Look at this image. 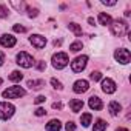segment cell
I'll list each match as a JSON object with an SVG mask.
<instances>
[{
  "label": "cell",
  "instance_id": "cell-4",
  "mask_svg": "<svg viewBox=\"0 0 131 131\" xmlns=\"http://www.w3.org/2000/svg\"><path fill=\"white\" fill-rule=\"evenodd\" d=\"M16 113V108L14 105L8 103V102H0V119L2 120H8L14 116Z\"/></svg>",
  "mask_w": 131,
  "mask_h": 131
},
{
  "label": "cell",
  "instance_id": "cell-7",
  "mask_svg": "<svg viewBox=\"0 0 131 131\" xmlns=\"http://www.w3.org/2000/svg\"><path fill=\"white\" fill-rule=\"evenodd\" d=\"M114 59H116L119 63L126 65V63H129V60H131V52H129L128 49H125V48H119V49H116V52H114Z\"/></svg>",
  "mask_w": 131,
  "mask_h": 131
},
{
  "label": "cell",
  "instance_id": "cell-19",
  "mask_svg": "<svg viewBox=\"0 0 131 131\" xmlns=\"http://www.w3.org/2000/svg\"><path fill=\"white\" fill-rule=\"evenodd\" d=\"M68 28H70V31H73L76 36H82V26H80V25H77V23H70Z\"/></svg>",
  "mask_w": 131,
  "mask_h": 131
},
{
  "label": "cell",
  "instance_id": "cell-13",
  "mask_svg": "<svg viewBox=\"0 0 131 131\" xmlns=\"http://www.w3.org/2000/svg\"><path fill=\"white\" fill-rule=\"evenodd\" d=\"M46 131H60L62 129V123H60V120H57V119H52V120H49L48 123H46Z\"/></svg>",
  "mask_w": 131,
  "mask_h": 131
},
{
  "label": "cell",
  "instance_id": "cell-2",
  "mask_svg": "<svg viewBox=\"0 0 131 131\" xmlns=\"http://www.w3.org/2000/svg\"><path fill=\"white\" fill-rule=\"evenodd\" d=\"M70 59H68V54L67 52H57L52 56V67L57 68V70H62L68 65Z\"/></svg>",
  "mask_w": 131,
  "mask_h": 131
},
{
  "label": "cell",
  "instance_id": "cell-16",
  "mask_svg": "<svg viewBox=\"0 0 131 131\" xmlns=\"http://www.w3.org/2000/svg\"><path fill=\"white\" fill-rule=\"evenodd\" d=\"M108 110H110V114H111V116H117V114L122 111V106H120L117 102H110Z\"/></svg>",
  "mask_w": 131,
  "mask_h": 131
},
{
  "label": "cell",
  "instance_id": "cell-35",
  "mask_svg": "<svg viewBox=\"0 0 131 131\" xmlns=\"http://www.w3.org/2000/svg\"><path fill=\"white\" fill-rule=\"evenodd\" d=\"M52 108H57V110H60V108H62V103H60V102H56V103H52Z\"/></svg>",
  "mask_w": 131,
  "mask_h": 131
},
{
  "label": "cell",
  "instance_id": "cell-23",
  "mask_svg": "<svg viewBox=\"0 0 131 131\" xmlns=\"http://www.w3.org/2000/svg\"><path fill=\"white\" fill-rule=\"evenodd\" d=\"M90 79H91L93 82H99V80L102 79V73H99V71H93V73L90 74Z\"/></svg>",
  "mask_w": 131,
  "mask_h": 131
},
{
  "label": "cell",
  "instance_id": "cell-11",
  "mask_svg": "<svg viewBox=\"0 0 131 131\" xmlns=\"http://www.w3.org/2000/svg\"><path fill=\"white\" fill-rule=\"evenodd\" d=\"M16 42H17L16 37L11 36V34H3L2 37H0V45L5 46V48H13L16 45Z\"/></svg>",
  "mask_w": 131,
  "mask_h": 131
},
{
  "label": "cell",
  "instance_id": "cell-29",
  "mask_svg": "<svg viewBox=\"0 0 131 131\" xmlns=\"http://www.w3.org/2000/svg\"><path fill=\"white\" fill-rule=\"evenodd\" d=\"M65 128H67V131H74V129H76V123L70 120L67 125H65Z\"/></svg>",
  "mask_w": 131,
  "mask_h": 131
},
{
  "label": "cell",
  "instance_id": "cell-8",
  "mask_svg": "<svg viewBox=\"0 0 131 131\" xmlns=\"http://www.w3.org/2000/svg\"><path fill=\"white\" fill-rule=\"evenodd\" d=\"M29 42H31L32 46L37 48V49H42V48H45V45H46V39H45L43 36H40V34H32V36L29 37Z\"/></svg>",
  "mask_w": 131,
  "mask_h": 131
},
{
  "label": "cell",
  "instance_id": "cell-36",
  "mask_svg": "<svg viewBox=\"0 0 131 131\" xmlns=\"http://www.w3.org/2000/svg\"><path fill=\"white\" fill-rule=\"evenodd\" d=\"M88 22H90L91 25H94V19H93V17H90V19H88Z\"/></svg>",
  "mask_w": 131,
  "mask_h": 131
},
{
  "label": "cell",
  "instance_id": "cell-38",
  "mask_svg": "<svg viewBox=\"0 0 131 131\" xmlns=\"http://www.w3.org/2000/svg\"><path fill=\"white\" fill-rule=\"evenodd\" d=\"M2 82H3V80H2V79H0V85H2Z\"/></svg>",
  "mask_w": 131,
  "mask_h": 131
},
{
  "label": "cell",
  "instance_id": "cell-20",
  "mask_svg": "<svg viewBox=\"0 0 131 131\" xmlns=\"http://www.w3.org/2000/svg\"><path fill=\"white\" fill-rule=\"evenodd\" d=\"M23 79V74L20 73V71H13L11 74H9V80L11 82H20Z\"/></svg>",
  "mask_w": 131,
  "mask_h": 131
},
{
  "label": "cell",
  "instance_id": "cell-6",
  "mask_svg": "<svg viewBox=\"0 0 131 131\" xmlns=\"http://www.w3.org/2000/svg\"><path fill=\"white\" fill-rule=\"evenodd\" d=\"M17 63L20 65V67H23V68H31L32 65H34V59L28 52L22 51V52L17 54Z\"/></svg>",
  "mask_w": 131,
  "mask_h": 131
},
{
  "label": "cell",
  "instance_id": "cell-3",
  "mask_svg": "<svg viewBox=\"0 0 131 131\" xmlns=\"http://www.w3.org/2000/svg\"><path fill=\"white\" fill-rule=\"evenodd\" d=\"M25 94H26V91H25L22 86H11V88L5 90V91L2 93V96H3L5 99H20V97H23Z\"/></svg>",
  "mask_w": 131,
  "mask_h": 131
},
{
  "label": "cell",
  "instance_id": "cell-32",
  "mask_svg": "<svg viewBox=\"0 0 131 131\" xmlns=\"http://www.w3.org/2000/svg\"><path fill=\"white\" fill-rule=\"evenodd\" d=\"M45 68H46V65H45V62H39V63H37V70H39V71H43Z\"/></svg>",
  "mask_w": 131,
  "mask_h": 131
},
{
  "label": "cell",
  "instance_id": "cell-30",
  "mask_svg": "<svg viewBox=\"0 0 131 131\" xmlns=\"http://www.w3.org/2000/svg\"><path fill=\"white\" fill-rule=\"evenodd\" d=\"M34 114H36V116H45V114H46V111H45L43 108H37V110L34 111Z\"/></svg>",
  "mask_w": 131,
  "mask_h": 131
},
{
  "label": "cell",
  "instance_id": "cell-21",
  "mask_svg": "<svg viewBox=\"0 0 131 131\" xmlns=\"http://www.w3.org/2000/svg\"><path fill=\"white\" fill-rule=\"evenodd\" d=\"M80 122H82V125L86 128V126H90V123H91V114L90 113H85V114H82V117H80Z\"/></svg>",
  "mask_w": 131,
  "mask_h": 131
},
{
  "label": "cell",
  "instance_id": "cell-22",
  "mask_svg": "<svg viewBox=\"0 0 131 131\" xmlns=\"http://www.w3.org/2000/svg\"><path fill=\"white\" fill-rule=\"evenodd\" d=\"M82 42H74V43H71L70 45V51H73V52H77V51H80L82 49Z\"/></svg>",
  "mask_w": 131,
  "mask_h": 131
},
{
  "label": "cell",
  "instance_id": "cell-9",
  "mask_svg": "<svg viewBox=\"0 0 131 131\" xmlns=\"http://www.w3.org/2000/svg\"><path fill=\"white\" fill-rule=\"evenodd\" d=\"M102 90H103V93H106V94H113V93H116V83H114V80L113 79H103L102 80Z\"/></svg>",
  "mask_w": 131,
  "mask_h": 131
},
{
  "label": "cell",
  "instance_id": "cell-18",
  "mask_svg": "<svg viewBox=\"0 0 131 131\" xmlns=\"http://www.w3.org/2000/svg\"><path fill=\"white\" fill-rule=\"evenodd\" d=\"M105 129H106V122H105V120H102V119L96 120L93 131H105Z\"/></svg>",
  "mask_w": 131,
  "mask_h": 131
},
{
  "label": "cell",
  "instance_id": "cell-24",
  "mask_svg": "<svg viewBox=\"0 0 131 131\" xmlns=\"http://www.w3.org/2000/svg\"><path fill=\"white\" fill-rule=\"evenodd\" d=\"M9 16V11H8V8L5 6V5H0V17L2 19H5V17H8Z\"/></svg>",
  "mask_w": 131,
  "mask_h": 131
},
{
  "label": "cell",
  "instance_id": "cell-25",
  "mask_svg": "<svg viewBox=\"0 0 131 131\" xmlns=\"http://www.w3.org/2000/svg\"><path fill=\"white\" fill-rule=\"evenodd\" d=\"M11 5H13V6H14L16 9H19V11H20V9H25V8H26V5H25L23 2H20V3H17V2H11Z\"/></svg>",
  "mask_w": 131,
  "mask_h": 131
},
{
  "label": "cell",
  "instance_id": "cell-14",
  "mask_svg": "<svg viewBox=\"0 0 131 131\" xmlns=\"http://www.w3.org/2000/svg\"><path fill=\"white\" fill-rule=\"evenodd\" d=\"M70 108H71L74 113H79V111H82V108H83V102L79 100V99H73V100H70Z\"/></svg>",
  "mask_w": 131,
  "mask_h": 131
},
{
  "label": "cell",
  "instance_id": "cell-17",
  "mask_svg": "<svg viewBox=\"0 0 131 131\" xmlns=\"http://www.w3.org/2000/svg\"><path fill=\"white\" fill-rule=\"evenodd\" d=\"M31 90H40L42 86H45V82L43 80H28V83H26Z\"/></svg>",
  "mask_w": 131,
  "mask_h": 131
},
{
  "label": "cell",
  "instance_id": "cell-10",
  "mask_svg": "<svg viewBox=\"0 0 131 131\" xmlns=\"http://www.w3.org/2000/svg\"><path fill=\"white\" fill-rule=\"evenodd\" d=\"M88 88H90V83H88V80H77V82H74V86H73V90H74V93H77V94H82V93H86L88 91Z\"/></svg>",
  "mask_w": 131,
  "mask_h": 131
},
{
  "label": "cell",
  "instance_id": "cell-37",
  "mask_svg": "<svg viewBox=\"0 0 131 131\" xmlns=\"http://www.w3.org/2000/svg\"><path fill=\"white\" fill-rule=\"evenodd\" d=\"M116 131H128V129H126V128H117Z\"/></svg>",
  "mask_w": 131,
  "mask_h": 131
},
{
  "label": "cell",
  "instance_id": "cell-34",
  "mask_svg": "<svg viewBox=\"0 0 131 131\" xmlns=\"http://www.w3.org/2000/svg\"><path fill=\"white\" fill-rule=\"evenodd\" d=\"M3 62H5V54L0 51V65H3Z\"/></svg>",
  "mask_w": 131,
  "mask_h": 131
},
{
  "label": "cell",
  "instance_id": "cell-31",
  "mask_svg": "<svg viewBox=\"0 0 131 131\" xmlns=\"http://www.w3.org/2000/svg\"><path fill=\"white\" fill-rule=\"evenodd\" d=\"M43 102H45V96H37L36 100H34V103H37V105L39 103H43Z\"/></svg>",
  "mask_w": 131,
  "mask_h": 131
},
{
  "label": "cell",
  "instance_id": "cell-1",
  "mask_svg": "<svg viewBox=\"0 0 131 131\" xmlns=\"http://www.w3.org/2000/svg\"><path fill=\"white\" fill-rule=\"evenodd\" d=\"M110 26H111V34L116 36V37H122V36L128 31V25H126V22L122 20V19H117V20L111 22Z\"/></svg>",
  "mask_w": 131,
  "mask_h": 131
},
{
  "label": "cell",
  "instance_id": "cell-33",
  "mask_svg": "<svg viewBox=\"0 0 131 131\" xmlns=\"http://www.w3.org/2000/svg\"><path fill=\"white\" fill-rule=\"evenodd\" d=\"M102 3L103 5H108V6H114L116 5V2H106V0H102Z\"/></svg>",
  "mask_w": 131,
  "mask_h": 131
},
{
  "label": "cell",
  "instance_id": "cell-28",
  "mask_svg": "<svg viewBox=\"0 0 131 131\" xmlns=\"http://www.w3.org/2000/svg\"><path fill=\"white\" fill-rule=\"evenodd\" d=\"M13 29H14L16 32H26V28H25V26H22V25H14V26H13Z\"/></svg>",
  "mask_w": 131,
  "mask_h": 131
},
{
  "label": "cell",
  "instance_id": "cell-27",
  "mask_svg": "<svg viewBox=\"0 0 131 131\" xmlns=\"http://www.w3.org/2000/svg\"><path fill=\"white\" fill-rule=\"evenodd\" d=\"M51 85H52L56 90H62V88H63V86H62V83H60L57 79H51Z\"/></svg>",
  "mask_w": 131,
  "mask_h": 131
},
{
  "label": "cell",
  "instance_id": "cell-15",
  "mask_svg": "<svg viewBox=\"0 0 131 131\" xmlns=\"http://www.w3.org/2000/svg\"><path fill=\"white\" fill-rule=\"evenodd\" d=\"M111 22H113V19H111L110 14H106V13H100L99 14V23L100 25L106 26V25H111Z\"/></svg>",
  "mask_w": 131,
  "mask_h": 131
},
{
  "label": "cell",
  "instance_id": "cell-26",
  "mask_svg": "<svg viewBox=\"0 0 131 131\" xmlns=\"http://www.w3.org/2000/svg\"><path fill=\"white\" fill-rule=\"evenodd\" d=\"M37 14H39L37 8H28V16L29 17H37Z\"/></svg>",
  "mask_w": 131,
  "mask_h": 131
},
{
  "label": "cell",
  "instance_id": "cell-12",
  "mask_svg": "<svg viewBox=\"0 0 131 131\" xmlns=\"http://www.w3.org/2000/svg\"><path fill=\"white\" fill-rule=\"evenodd\" d=\"M88 105H90V108H91V110H94V111H100V110L103 108V103H102V100H100L97 96H93V97H90V100H88Z\"/></svg>",
  "mask_w": 131,
  "mask_h": 131
},
{
  "label": "cell",
  "instance_id": "cell-5",
  "mask_svg": "<svg viewBox=\"0 0 131 131\" xmlns=\"http://www.w3.org/2000/svg\"><path fill=\"white\" fill-rule=\"evenodd\" d=\"M86 63H88V56H79L71 62V70L74 73H82L86 68Z\"/></svg>",
  "mask_w": 131,
  "mask_h": 131
}]
</instances>
